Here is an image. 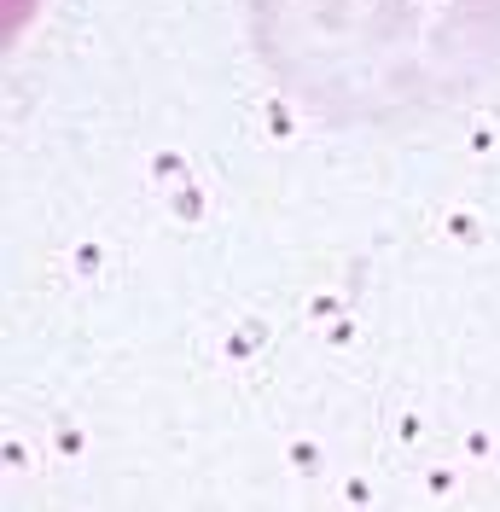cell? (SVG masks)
<instances>
[{"mask_svg": "<svg viewBox=\"0 0 500 512\" xmlns=\"http://www.w3.org/2000/svg\"><path fill=\"white\" fill-rule=\"evenodd\" d=\"M250 41L297 111L407 128L500 70V0H250Z\"/></svg>", "mask_w": 500, "mask_h": 512, "instance_id": "1", "label": "cell"}]
</instances>
